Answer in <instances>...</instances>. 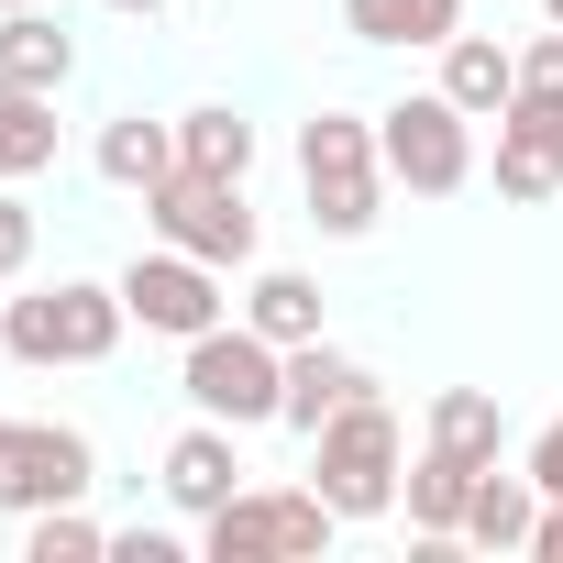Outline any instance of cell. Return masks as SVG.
<instances>
[{
	"mask_svg": "<svg viewBox=\"0 0 563 563\" xmlns=\"http://www.w3.org/2000/svg\"><path fill=\"white\" fill-rule=\"evenodd\" d=\"M310 486L332 497V519H387L398 486H409V431L387 398H354L310 431Z\"/></svg>",
	"mask_w": 563,
	"mask_h": 563,
	"instance_id": "cell-1",
	"label": "cell"
},
{
	"mask_svg": "<svg viewBox=\"0 0 563 563\" xmlns=\"http://www.w3.org/2000/svg\"><path fill=\"white\" fill-rule=\"evenodd\" d=\"M122 332H133V310L100 276H56L34 299H0V354L12 365H111Z\"/></svg>",
	"mask_w": 563,
	"mask_h": 563,
	"instance_id": "cell-2",
	"label": "cell"
},
{
	"mask_svg": "<svg viewBox=\"0 0 563 563\" xmlns=\"http://www.w3.org/2000/svg\"><path fill=\"white\" fill-rule=\"evenodd\" d=\"M177 398L199 420H232V431H265L288 409V354H276L254 321H221L199 343H177Z\"/></svg>",
	"mask_w": 563,
	"mask_h": 563,
	"instance_id": "cell-3",
	"label": "cell"
},
{
	"mask_svg": "<svg viewBox=\"0 0 563 563\" xmlns=\"http://www.w3.org/2000/svg\"><path fill=\"white\" fill-rule=\"evenodd\" d=\"M299 188H310V221H321L332 243H365L376 210H387L376 122H354V111H310V122H299Z\"/></svg>",
	"mask_w": 563,
	"mask_h": 563,
	"instance_id": "cell-4",
	"label": "cell"
},
{
	"mask_svg": "<svg viewBox=\"0 0 563 563\" xmlns=\"http://www.w3.org/2000/svg\"><path fill=\"white\" fill-rule=\"evenodd\" d=\"M332 497L321 486H243L232 508L199 519V552L210 563H299V552H332Z\"/></svg>",
	"mask_w": 563,
	"mask_h": 563,
	"instance_id": "cell-5",
	"label": "cell"
},
{
	"mask_svg": "<svg viewBox=\"0 0 563 563\" xmlns=\"http://www.w3.org/2000/svg\"><path fill=\"white\" fill-rule=\"evenodd\" d=\"M376 155L409 199H453V188H475V111H453L442 89H409L376 111Z\"/></svg>",
	"mask_w": 563,
	"mask_h": 563,
	"instance_id": "cell-6",
	"label": "cell"
},
{
	"mask_svg": "<svg viewBox=\"0 0 563 563\" xmlns=\"http://www.w3.org/2000/svg\"><path fill=\"white\" fill-rule=\"evenodd\" d=\"M144 221H155V243H177V254H199V265H254V210H243V177H199V166H177V177H155L144 188Z\"/></svg>",
	"mask_w": 563,
	"mask_h": 563,
	"instance_id": "cell-7",
	"label": "cell"
},
{
	"mask_svg": "<svg viewBox=\"0 0 563 563\" xmlns=\"http://www.w3.org/2000/svg\"><path fill=\"white\" fill-rule=\"evenodd\" d=\"M100 486V453L89 431L67 420H0V519H34V508H67Z\"/></svg>",
	"mask_w": 563,
	"mask_h": 563,
	"instance_id": "cell-8",
	"label": "cell"
},
{
	"mask_svg": "<svg viewBox=\"0 0 563 563\" xmlns=\"http://www.w3.org/2000/svg\"><path fill=\"white\" fill-rule=\"evenodd\" d=\"M122 310L144 321V332H166V343H199V332H221L232 321V299H221V265H199V254H177V243H155V254H133L122 276Z\"/></svg>",
	"mask_w": 563,
	"mask_h": 563,
	"instance_id": "cell-9",
	"label": "cell"
},
{
	"mask_svg": "<svg viewBox=\"0 0 563 563\" xmlns=\"http://www.w3.org/2000/svg\"><path fill=\"white\" fill-rule=\"evenodd\" d=\"M552 188H563V89H508V111H497V199L541 210Z\"/></svg>",
	"mask_w": 563,
	"mask_h": 563,
	"instance_id": "cell-10",
	"label": "cell"
},
{
	"mask_svg": "<svg viewBox=\"0 0 563 563\" xmlns=\"http://www.w3.org/2000/svg\"><path fill=\"white\" fill-rule=\"evenodd\" d=\"M155 486H166L177 519L232 508V497H243V431H232V420H188V431L166 442V475H155Z\"/></svg>",
	"mask_w": 563,
	"mask_h": 563,
	"instance_id": "cell-11",
	"label": "cell"
},
{
	"mask_svg": "<svg viewBox=\"0 0 563 563\" xmlns=\"http://www.w3.org/2000/svg\"><path fill=\"white\" fill-rule=\"evenodd\" d=\"M475 453H453V442H420L409 453V486H398V508H409V530L442 552V541H464V508H475Z\"/></svg>",
	"mask_w": 563,
	"mask_h": 563,
	"instance_id": "cell-12",
	"label": "cell"
},
{
	"mask_svg": "<svg viewBox=\"0 0 563 563\" xmlns=\"http://www.w3.org/2000/svg\"><path fill=\"white\" fill-rule=\"evenodd\" d=\"M354 398H376V376H365L354 354H332V343H299V354H288V409H276V420H288V431H321V420L354 409Z\"/></svg>",
	"mask_w": 563,
	"mask_h": 563,
	"instance_id": "cell-13",
	"label": "cell"
},
{
	"mask_svg": "<svg viewBox=\"0 0 563 563\" xmlns=\"http://www.w3.org/2000/svg\"><path fill=\"white\" fill-rule=\"evenodd\" d=\"M0 78H23V89H67V78H78V34L45 12V0L0 12Z\"/></svg>",
	"mask_w": 563,
	"mask_h": 563,
	"instance_id": "cell-14",
	"label": "cell"
},
{
	"mask_svg": "<svg viewBox=\"0 0 563 563\" xmlns=\"http://www.w3.org/2000/svg\"><path fill=\"white\" fill-rule=\"evenodd\" d=\"M453 111H475V122H497L508 111V89H519V56L497 45V34H453L442 45V78H431Z\"/></svg>",
	"mask_w": 563,
	"mask_h": 563,
	"instance_id": "cell-15",
	"label": "cell"
},
{
	"mask_svg": "<svg viewBox=\"0 0 563 563\" xmlns=\"http://www.w3.org/2000/svg\"><path fill=\"white\" fill-rule=\"evenodd\" d=\"M243 321L276 343V354H299V343H321V288L299 265H254V288H243Z\"/></svg>",
	"mask_w": 563,
	"mask_h": 563,
	"instance_id": "cell-16",
	"label": "cell"
},
{
	"mask_svg": "<svg viewBox=\"0 0 563 563\" xmlns=\"http://www.w3.org/2000/svg\"><path fill=\"white\" fill-rule=\"evenodd\" d=\"M530 530H541V486H530V464L519 475H475V508H464V541L475 552H530Z\"/></svg>",
	"mask_w": 563,
	"mask_h": 563,
	"instance_id": "cell-17",
	"label": "cell"
},
{
	"mask_svg": "<svg viewBox=\"0 0 563 563\" xmlns=\"http://www.w3.org/2000/svg\"><path fill=\"white\" fill-rule=\"evenodd\" d=\"M343 23H354V45H453L464 34V0H343Z\"/></svg>",
	"mask_w": 563,
	"mask_h": 563,
	"instance_id": "cell-18",
	"label": "cell"
},
{
	"mask_svg": "<svg viewBox=\"0 0 563 563\" xmlns=\"http://www.w3.org/2000/svg\"><path fill=\"white\" fill-rule=\"evenodd\" d=\"M56 166V89H23V78H0V177H45Z\"/></svg>",
	"mask_w": 563,
	"mask_h": 563,
	"instance_id": "cell-19",
	"label": "cell"
},
{
	"mask_svg": "<svg viewBox=\"0 0 563 563\" xmlns=\"http://www.w3.org/2000/svg\"><path fill=\"white\" fill-rule=\"evenodd\" d=\"M177 166H199V177H254V122H243L232 100L177 111Z\"/></svg>",
	"mask_w": 563,
	"mask_h": 563,
	"instance_id": "cell-20",
	"label": "cell"
},
{
	"mask_svg": "<svg viewBox=\"0 0 563 563\" xmlns=\"http://www.w3.org/2000/svg\"><path fill=\"white\" fill-rule=\"evenodd\" d=\"M100 177H111V188H155V177H177V122L111 111V122H100Z\"/></svg>",
	"mask_w": 563,
	"mask_h": 563,
	"instance_id": "cell-21",
	"label": "cell"
},
{
	"mask_svg": "<svg viewBox=\"0 0 563 563\" xmlns=\"http://www.w3.org/2000/svg\"><path fill=\"white\" fill-rule=\"evenodd\" d=\"M89 552H111V530L89 519V497H67V508H34V519H23V563H89Z\"/></svg>",
	"mask_w": 563,
	"mask_h": 563,
	"instance_id": "cell-22",
	"label": "cell"
},
{
	"mask_svg": "<svg viewBox=\"0 0 563 563\" xmlns=\"http://www.w3.org/2000/svg\"><path fill=\"white\" fill-rule=\"evenodd\" d=\"M431 442L497 464V398H486V387H442V398H431Z\"/></svg>",
	"mask_w": 563,
	"mask_h": 563,
	"instance_id": "cell-23",
	"label": "cell"
},
{
	"mask_svg": "<svg viewBox=\"0 0 563 563\" xmlns=\"http://www.w3.org/2000/svg\"><path fill=\"white\" fill-rule=\"evenodd\" d=\"M23 265H34V199L0 177V276H23Z\"/></svg>",
	"mask_w": 563,
	"mask_h": 563,
	"instance_id": "cell-24",
	"label": "cell"
},
{
	"mask_svg": "<svg viewBox=\"0 0 563 563\" xmlns=\"http://www.w3.org/2000/svg\"><path fill=\"white\" fill-rule=\"evenodd\" d=\"M519 89H563V23L519 45Z\"/></svg>",
	"mask_w": 563,
	"mask_h": 563,
	"instance_id": "cell-25",
	"label": "cell"
},
{
	"mask_svg": "<svg viewBox=\"0 0 563 563\" xmlns=\"http://www.w3.org/2000/svg\"><path fill=\"white\" fill-rule=\"evenodd\" d=\"M519 464H530V486H541V497H563V420H541Z\"/></svg>",
	"mask_w": 563,
	"mask_h": 563,
	"instance_id": "cell-26",
	"label": "cell"
},
{
	"mask_svg": "<svg viewBox=\"0 0 563 563\" xmlns=\"http://www.w3.org/2000/svg\"><path fill=\"white\" fill-rule=\"evenodd\" d=\"M530 552H541V563H563V497H541V530H530Z\"/></svg>",
	"mask_w": 563,
	"mask_h": 563,
	"instance_id": "cell-27",
	"label": "cell"
},
{
	"mask_svg": "<svg viewBox=\"0 0 563 563\" xmlns=\"http://www.w3.org/2000/svg\"><path fill=\"white\" fill-rule=\"evenodd\" d=\"M111 12H122V23H155V12H166V0H111Z\"/></svg>",
	"mask_w": 563,
	"mask_h": 563,
	"instance_id": "cell-28",
	"label": "cell"
},
{
	"mask_svg": "<svg viewBox=\"0 0 563 563\" xmlns=\"http://www.w3.org/2000/svg\"><path fill=\"white\" fill-rule=\"evenodd\" d=\"M541 23H563V0H541Z\"/></svg>",
	"mask_w": 563,
	"mask_h": 563,
	"instance_id": "cell-29",
	"label": "cell"
},
{
	"mask_svg": "<svg viewBox=\"0 0 563 563\" xmlns=\"http://www.w3.org/2000/svg\"><path fill=\"white\" fill-rule=\"evenodd\" d=\"M0 12H23V0H0Z\"/></svg>",
	"mask_w": 563,
	"mask_h": 563,
	"instance_id": "cell-30",
	"label": "cell"
}]
</instances>
